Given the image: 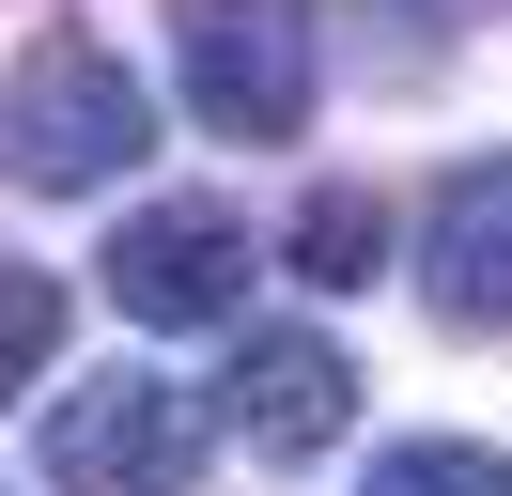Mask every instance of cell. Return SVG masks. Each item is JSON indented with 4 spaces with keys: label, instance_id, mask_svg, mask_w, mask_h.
<instances>
[{
    "label": "cell",
    "instance_id": "cell-1",
    "mask_svg": "<svg viewBox=\"0 0 512 496\" xmlns=\"http://www.w3.org/2000/svg\"><path fill=\"white\" fill-rule=\"evenodd\" d=\"M140 140H156V93L125 78V47H78V31H47L16 78H0V171L47 186V202H78V186L140 171Z\"/></svg>",
    "mask_w": 512,
    "mask_h": 496
},
{
    "label": "cell",
    "instance_id": "cell-2",
    "mask_svg": "<svg viewBox=\"0 0 512 496\" xmlns=\"http://www.w3.org/2000/svg\"><path fill=\"white\" fill-rule=\"evenodd\" d=\"M171 62L218 140H295L311 124V16L295 0H171Z\"/></svg>",
    "mask_w": 512,
    "mask_h": 496
},
{
    "label": "cell",
    "instance_id": "cell-3",
    "mask_svg": "<svg viewBox=\"0 0 512 496\" xmlns=\"http://www.w3.org/2000/svg\"><path fill=\"white\" fill-rule=\"evenodd\" d=\"M47 481L63 496H187L202 481V403L171 372H94L47 419Z\"/></svg>",
    "mask_w": 512,
    "mask_h": 496
},
{
    "label": "cell",
    "instance_id": "cell-4",
    "mask_svg": "<svg viewBox=\"0 0 512 496\" xmlns=\"http://www.w3.org/2000/svg\"><path fill=\"white\" fill-rule=\"evenodd\" d=\"M109 295H125V326H233V310H249V233H233V202H140L125 233H109Z\"/></svg>",
    "mask_w": 512,
    "mask_h": 496
},
{
    "label": "cell",
    "instance_id": "cell-5",
    "mask_svg": "<svg viewBox=\"0 0 512 496\" xmlns=\"http://www.w3.org/2000/svg\"><path fill=\"white\" fill-rule=\"evenodd\" d=\"M342 419H357V372H342V341H311V326H249V341H233V434H249L264 465H311V450H342Z\"/></svg>",
    "mask_w": 512,
    "mask_h": 496
},
{
    "label": "cell",
    "instance_id": "cell-6",
    "mask_svg": "<svg viewBox=\"0 0 512 496\" xmlns=\"http://www.w3.org/2000/svg\"><path fill=\"white\" fill-rule=\"evenodd\" d=\"M419 279H435V310H450V326H512V155H466V171L435 186Z\"/></svg>",
    "mask_w": 512,
    "mask_h": 496
},
{
    "label": "cell",
    "instance_id": "cell-7",
    "mask_svg": "<svg viewBox=\"0 0 512 496\" xmlns=\"http://www.w3.org/2000/svg\"><path fill=\"white\" fill-rule=\"evenodd\" d=\"M280 248H295V279H326V295H357V279L388 264V202H373V186H311Z\"/></svg>",
    "mask_w": 512,
    "mask_h": 496
},
{
    "label": "cell",
    "instance_id": "cell-8",
    "mask_svg": "<svg viewBox=\"0 0 512 496\" xmlns=\"http://www.w3.org/2000/svg\"><path fill=\"white\" fill-rule=\"evenodd\" d=\"M373 496H512V450H481V434H404V450H373Z\"/></svg>",
    "mask_w": 512,
    "mask_h": 496
},
{
    "label": "cell",
    "instance_id": "cell-9",
    "mask_svg": "<svg viewBox=\"0 0 512 496\" xmlns=\"http://www.w3.org/2000/svg\"><path fill=\"white\" fill-rule=\"evenodd\" d=\"M47 357H63V279H32V264H0V403L32 388Z\"/></svg>",
    "mask_w": 512,
    "mask_h": 496
}]
</instances>
